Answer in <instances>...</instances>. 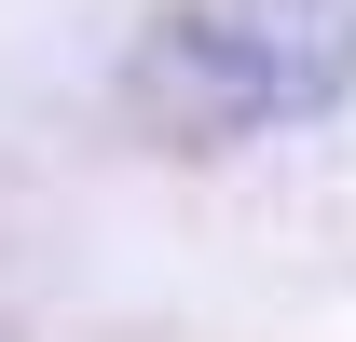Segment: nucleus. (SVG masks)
I'll use <instances>...</instances> for the list:
<instances>
[{"label":"nucleus","mask_w":356,"mask_h":342,"mask_svg":"<svg viewBox=\"0 0 356 342\" xmlns=\"http://www.w3.org/2000/svg\"><path fill=\"white\" fill-rule=\"evenodd\" d=\"M356 96V0H165L124 55V110L178 151L315 124Z\"/></svg>","instance_id":"f257e3e1"}]
</instances>
